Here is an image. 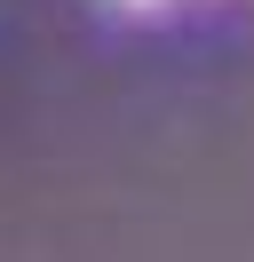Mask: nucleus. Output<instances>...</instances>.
<instances>
[{"label":"nucleus","instance_id":"obj_1","mask_svg":"<svg viewBox=\"0 0 254 262\" xmlns=\"http://www.w3.org/2000/svg\"><path fill=\"white\" fill-rule=\"evenodd\" d=\"M135 8H159V0H135Z\"/></svg>","mask_w":254,"mask_h":262}]
</instances>
